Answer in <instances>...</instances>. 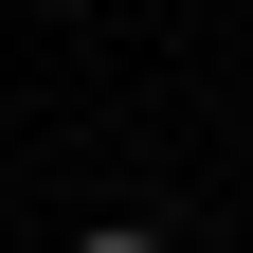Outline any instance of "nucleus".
<instances>
[{
	"label": "nucleus",
	"mask_w": 253,
	"mask_h": 253,
	"mask_svg": "<svg viewBox=\"0 0 253 253\" xmlns=\"http://www.w3.org/2000/svg\"><path fill=\"white\" fill-rule=\"evenodd\" d=\"M73 253H163V217H90V235H73Z\"/></svg>",
	"instance_id": "f257e3e1"
}]
</instances>
